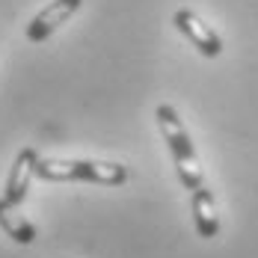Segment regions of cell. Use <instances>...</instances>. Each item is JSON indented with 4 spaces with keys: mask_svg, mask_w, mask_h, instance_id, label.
<instances>
[{
    "mask_svg": "<svg viewBox=\"0 0 258 258\" xmlns=\"http://www.w3.org/2000/svg\"><path fill=\"white\" fill-rule=\"evenodd\" d=\"M80 3H83V0H51V3L27 24V42H33V45L45 42L56 27H62L75 12H78Z\"/></svg>",
    "mask_w": 258,
    "mask_h": 258,
    "instance_id": "277c9868",
    "label": "cell"
},
{
    "mask_svg": "<svg viewBox=\"0 0 258 258\" xmlns=\"http://www.w3.org/2000/svg\"><path fill=\"white\" fill-rule=\"evenodd\" d=\"M36 149H21L18 157H15V163H12V169H9V178H6V187H3V199L9 202V205H24L27 193H30V184L36 178Z\"/></svg>",
    "mask_w": 258,
    "mask_h": 258,
    "instance_id": "5b68a950",
    "label": "cell"
},
{
    "mask_svg": "<svg viewBox=\"0 0 258 258\" xmlns=\"http://www.w3.org/2000/svg\"><path fill=\"white\" fill-rule=\"evenodd\" d=\"M36 178L66 184V181H86V184H104L116 187L128 181V169L122 163L107 160H59V157H39L36 160Z\"/></svg>",
    "mask_w": 258,
    "mask_h": 258,
    "instance_id": "7a4b0ae2",
    "label": "cell"
},
{
    "mask_svg": "<svg viewBox=\"0 0 258 258\" xmlns=\"http://www.w3.org/2000/svg\"><path fill=\"white\" fill-rule=\"evenodd\" d=\"M0 229L15 243H24V246L36 240V226L18 211V205H9L6 199H0Z\"/></svg>",
    "mask_w": 258,
    "mask_h": 258,
    "instance_id": "52a82bcc",
    "label": "cell"
},
{
    "mask_svg": "<svg viewBox=\"0 0 258 258\" xmlns=\"http://www.w3.org/2000/svg\"><path fill=\"white\" fill-rule=\"evenodd\" d=\"M157 116V128L163 134L166 146H169V155H172V163H175V172H178V181L187 187V190H196L205 184V172H202V163L196 157V149H193V140L181 122L178 110L172 104H160L155 110Z\"/></svg>",
    "mask_w": 258,
    "mask_h": 258,
    "instance_id": "6da1fadb",
    "label": "cell"
},
{
    "mask_svg": "<svg viewBox=\"0 0 258 258\" xmlns=\"http://www.w3.org/2000/svg\"><path fill=\"white\" fill-rule=\"evenodd\" d=\"M172 24H175V30H178L181 36L202 53V56H211V59H214V56L223 53V39H220L217 30L208 27L196 12H190V9H178V12L172 15Z\"/></svg>",
    "mask_w": 258,
    "mask_h": 258,
    "instance_id": "3957f363",
    "label": "cell"
},
{
    "mask_svg": "<svg viewBox=\"0 0 258 258\" xmlns=\"http://www.w3.org/2000/svg\"><path fill=\"white\" fill-rule=\"evenodd\" d=\"M190 208H193V226H196V234L199 237H217L220 234V214H217V199L211 193V187L202 184L193 190V199H190Z\"/></svg>",
    "mask_w": 258,
    "mask_h": 258,
    "instance_id": "8992f818",
    "label": "cell"
}]
</instances>
